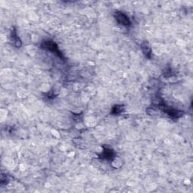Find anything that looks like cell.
Here are the masks:
<instances>
[{"label":"cell","instance_id":"3957f363","mask_svg":"<svg viewBox=\"0 0 193 193\" xmlns=\"http://www.w3.org/2000/svg\"><path fill=\"white\" fill-rule=\"evenodd\" d=\"M141 48H142L143 52V54H145L146 56H147V57L150 56L151 48H150V46H149V43H148L147 42H144L142 44V46H141Z\"/></svg>","mask_w":193,"mask_h":193},{"label":"cell","instance_id":"6da1fadb","mask_svg":"<svg viewBox=\"0 0 193 193\" xmlns=\"http://www.w3.org/2000/svg\"><path fill=\"white\" fill-rule=\"evenodd\" d=\"M115 19L120 24L124 26H129L130 24V21L127 16L125 14H124L122 12H117L115 14Z\"/></svg>","mask_w":193,"mask_h":193},{"label":"cell","instance_id":"277c9868","mask_svg":"<svg viewBox=\"0 0 193 193\" xmlns=\"http://www.w3.org/2000/svg\"><path fill=\"white\" fill-rule=\"evenodd\" d=\"M12 39H13V42L15 44V46H17V47H20V46L21 45V42H20V40L19 39L18 36H17V34H16L15 32H14V33L12 32Z\"/></svg>","mask_w":193,"mask_h":193},{"label":"cell","instance_id":"7a4b0ae2","mask_svg":"<svg viewBox=\"0 0 193 193\" xmlns=\"http://www.w3.org/2000/svg\"><path fill=\"white\" fill-rule=\"evenodd\" d=\"M44 45L45 46L46 48H48L50 51H53V52L58 53L59 52V50H58V46L56 45V44L53 42H50V41H47V42H45Z\"/></svg>","mask_w":193,"mask_h":193}]
</instances>
